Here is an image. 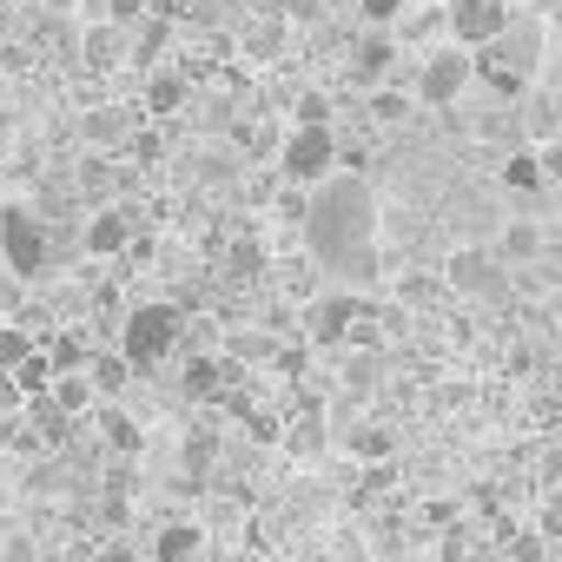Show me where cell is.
Segmentation results:
<instances>
[{
  "label": "cell",
  "mask_w": 562,
  "mask_h": 562,
  "mask_svg": "<svg viewBox=\"0 0 562 562\" xmlns=\"http://www.w3.org/2000/svg\"><path fill=\"white\" fill-rule=\"evenodd\" d=\"M516 106H522V139H529V146L562 133V100H555V93H542V87H536V93H522Z\"/></svg>",
  "instance_id": "obj_14"
},
{
  "label": "cell",
  "mask_w": 562,
  "mask_h": 562,
  "mask_svg": "<svg viewBox=\"0 0 562 562\" xmlns=\"http://www.w3.org/2000/svg\"><path fill=\"white\" fill-rule=\"evenodd\" d=\"M345 443H351L364 463H384V457H391V430H378V424H351V430H345Z\"/></svg>",
  "instance_id": "obj_22"
},
{
  "label": "cell",
  "mask_w": 562,
  "mask_h": 562,
  "mask_svg": "<svg viewBox=\"0 0 562 562\" xmlns=\"http://www.w3.org/2000/svg\"><path fill=\"white\" fill-rule=\"evenodd\" d=\"M529 8H536V14L549 21V14H562V0H529Z\"/></svg>",
  "instance_id": "obj_36"
},
{
  "label": "cell",
  "mask_w": 562,
  "mask_h": 562,
  "mask_svg": "<svg viewBox=\"0 0 562 562\" xmlns=\"http://www.w3.org/2000/svg\"><path fill=\"white\" fill-rule=\"evenodd\" d=\"M80 60H87L93 74L120 67V60H126V27H120V21H100V27H87V34H80Z\"/></svg>",
  "instance_id": "obj_13"
},
{
  "label": "cell",
  "mask_w": 562,
  "mask_h": 562,
  "mask_svg": "<svg viewBox=\"0 0 562 562\" xmlns=\"http://www.w3.org/2000/svg\"><path fill=\"white\" fill-rule=\"evenodd\" d=\"M87 378H93L100 397H120L126 378H133V358H126V351H87Z\"/></svg>",
  "instance_id": "obj_15"
},
{
  "label": "cell",
  "mask_w": 562,
  "mask_h": 562,
  "mask_svg": "<svg viewBox=\"0 0 562 562\" xmlns=\"http://www.w3.org/2000/svg\"><path fill=\"white\" fill-rule=\"evenodd\" d=\"M225 345H232V358H238V364H258V358L271 351V338H265V331H232Z\"/></svg>",
  "instance_id": "obj_26"
},
{
  "label": "cell",
  "mask_w": 562,
  "mask_h": 562,
  "mask_svg": "<svg viewBox=\"0 0 562 562\" xmlns=\"http://www.w3.org/2000/svg\"><path fill=\"white\" fill-rule=\"evenodd\" d=\"M80 139L87 146H120L126 139V120L113 106H93V113H80Z\"/></svg>",
  "instance_id": "obj_19"
},
{
  "label": "cell",
  "mask_w": 562,
  "mask_h": 562,
  "mask_svg": "<svg viewBox=\"0 0 562 562\" xmlns=\"http://www.w3.org/2000/svg\"><path fill=\"white\" fill-rule=\"evenodd\" d=\"M126 238H133L126 212H100V218L87 225V251H93V258H113V251H126Z\"/></svg>",
  "instance_id": "obj_18"
},
{
  "label": "cell",
  "mask_w": 562,
  "mask_h": 562,
  "mask_svg": "<svg viewBox=\"0 0 562 562\" xmlns=\"http://www.w3.org/2000/svg\"><path fill=\"white\" fill-rule=\"evenodd\" d=\"M179 331H186V318H179V305H166V299H153V305H139V312H126V331H120V351H126L133 364H166V351H179Z\"/></svg>",
  "instance_id": "obj_3"
},
{
  "label": "cell",
  "mask_w": 562,
  "mask_h": 562,
  "mask_svg": "<svg viewBox=\"0 0 562 562\" xmlns=\"http://www.w3.org/2000/svg\"><path fill=\"white\" fill-rule=\"evenodd\" d=\"M358 14H364L371 27H391V21L404 14V0H358Z\"/></svg>",
  "instance_id": "obj_28"
},
{
  "label": "cell",
  "mask_w": 562,
  "mask_h": 562,
  "mask_svg": "<svg viewBox=\"0 0 562 562\" xmlns=\"http://www.w3.org/2000/svg\"><path fill=\"white\" fill-rule=\"evenodd\" d=\"M470 80H476V47L443 41V47H430L424 67H417V100H424V106H457V100L470 93Z\"/></svg>",
  "instance_id": "obj_2"
},
{
  "label": "cell",
  "mask_w": 562,
  "mask_h": 562,
  "mask_svg": "<svg viewBox=\"0 0 562 562\" xmlns=\"http://www.w3.org/2000/svg\"><path fill=\"white\" fill-rule=\"evenodd\" d=\"M542 245H549V238H542V225H536V218H509V225H503V232L490 238V251H496V258H503L509 271L536 265V258H542Z\"/></svg>",
  "instance_id": "obj_10"
},
{
  "label": "cell",
  "mask_w": 562,
  "mask_h": 562,
  "mask_svg": "<svg viewBox=\"0 0 562 562\" xmlns=\"http://www.w3.org/2000/svg\"><path fill=\"white\" fill-rule=\"evenodd\" d=\"M179 100H186V87H179L172 74H159V67H153V87H146V106H153V113H172Z\"/></svg>",
  "instance_id": "obj_25"
},
{
  "label": "cell",
  "mask_w": 562,
  "mask_h": 562,
  "mask_svg": "<svg viewBox=\"0 0 562 562\" xmlns=\"http://www.w3.org/2000/svg\"><path fill=\"white\" fill-rule=\"evenodd\" d=\"M384 371H391L384 345H378V351H351V345H338V384H345V391H358V397H378Z\"/></svg>",
  "instance_id": "obj_11"
},
{
  "label": "cell",
  "mask_w": 562,
  "mask_h": 562,
  "mask_svg": "<svg viewBox=\"0 0 562 562\" xmlns=\"http://www.w3.org/2000/svg\"><path fill=\"white\" fill-rule=\"evenodd\" d=\"M34 351V338H27V325H0V371H14L21 358Z\"/></svg>",
  "instance_id": "obj_24"
},
{
  "label": "cell",
  "mask_w": 562,
  "mask_h": 562,
  "mask_svg": "<svg viewBox=\"0 0 562 562\" xmlns=\"http://www.w3.org/2000/svg\"><path fill=\"white\" fill-rule=\"evenodd\" d=\"M278 166H285V179H299V186H318V179L338 166L331 126H292V139H285V153H278Z\"/></svg>",
  "instance_id": "obj_8"
},
{
  "label": "cell",
  "mask_w": 562,
  "mask_h": 562,
  "mask_svg": "<svg viewBox=\"0 0 562 562\" xmlns=\"http://www.w3.org/2000/svg\"><path fill=\"white\" fill-rule=\"evenodd\" d=\"M443 285L457 299H503L509 292V265L490 251V245H457L443 258Z\"/></svg>",
  "instance_id": "obj_4"
},
{
  "label": "cell",
  "mask_w": 562,
  "mask_h": 562,
  "mask_svg": "<svg viewBox=\"0 0 562 562\" xmlns=\"http://www.w3.org/2000/svg\"><path fill=\"white\" fill-rule=\"evenodd\" d=\"M205 549V529H192V522H172V529H159V542H153V555H199Z\"/></svg>",
  "instance_id": "obj_21"
},
{
  "label": "cell",
  "mask_w": 562,
  "mask_h": 562,
  "mask_svg": "<svg viewBox=\"0 0 562 562\" xmlns=\"http://www.w3.org/2000/svg\"><path fill=\"white\" fill-rule=\"evenodd\" d=\"M0 251H8V265H14L21 278H47L54 251H47L41 212H27V205H8V212H0Z\"/></svg>",
  "instance_id": "obj_5"
},
{
  "label": "cell",
  "mask_w": 562,
  "mask_h": 562,
  "mask_svg": "<svg viewBox=\"0 0 562 562\" xmlns=\"http://www.w3.org/2000/svg\"><path fill=\"white\" fill-rule=\"evenodd\" d=\"M305 245H312V265L325 271H345V278H371L378 271V192L358 179V172H325L312 205H305Z\"/></svg>",
  "instance_id": "obj_1"
},
{
  "label": "cell",
  "mask_w": 562,
  "mask_h": 562,
  "mask_svg": "<svg viewBox=\"0 0 562 562\" xmlns=\"http://www.w3.org/2000/svg\"><path fill=\"white\" fill-rule=\"evenodd\" d=\"M542 483H562V450H549V457H542Z\"/></svg>",
  "instance_id": "obj_34"
},
{
  "label": "cell",
  "mask_w": 562,
  "mask_h": 562,
  "mask_svg": "<svg viewBox=\"0 0 562 562\" xmlns=\"http://www.w3.org/2000/svg\"><path fill=\"white\" fill-rule=\"evenodd\" d=\"M299 126H331V100L325 93H305L299 100Z\"/></svg>",
  "instance_id": "obj_29"
},
{
  "label": "cell",
  "mask_w": 562,
  "mask_h": 562,
  "mask_svg": "<svg viewBox=\"0 0 562 562\" xmlns=\"http://www.w3.org/2000/svg\"><path fill=\"white\" fill-rule=\"evenodd\" d=\"M503 21H509V0H450V8H443V27L463 47H490Z\"/></svg>",
  "instance_id": "obj_9"
},
{
  "label": "cell",
  "mask_w": 562,
  "mask_h": 562,
  "mask_svg": "<svg viewBox=\"0 0 562 562\" xmlns=\"http://www.w3.org/2000/svg\"><path fill=\"white\" fill-rule=\"evenodd\" d=\"M476 54L496 60V67H509V74H529V80H536V67H542V14H536V8H529L522 21L509 14V21L496 27V41L476 47Z\"/></svg>",
  "instance_id": "obj_6"
},
{
  "label": "cell",
  "mask_w": 562,
  "mask_h": 562,
  "mask_svg": "<svg viewBox=\"0 0 562 562\" xmlns=\"http://www.w3.org/2000/svg\"><path fill=\"white\" fill-rule=\"evenodd\" d=\"M411 113V100H397V93H378V120H404Z\"/></svg>",
  "instance_id": "obj_31"
},
{
  "label": "cell",
  "mask_w": 562,
  "mask_h": 562,
  "mask_svg": "<svg viewBox=\"0 0 562 562\" xmlns=\"http://www.w3.org/2000/svg\"><path fill=\"white\" fill-rule=\"evenodd\" d=\"M27 483H34V490H60V470H54V463H34Z\"/></svg>",
  "instance_id": "obj_32"
},
{
  "label": "cell",
  "mask_w": 562,
  "mask_h": 562,
  "mask_svg": "<svg viewBox=\"0 0 562 562\" xmlns=\"http://www.w3.org/2000/svg\"><path fill=\"white\" fill-rule=\"evenodd\" d=\"M384 67H391V34H364V41H358V74L378 80Z\"/></svg>",
  "instance_id": "obj_23"
},
{
  "label": "cell",
  "mask_w": 562,
  "mask_h": 562,
  "mask_svg": "<svg viewBox=\"0 0 562 562\" xmlns=\"http://www.w3.org/2000/svg\"><path fill=\"white\" fill-rule=\"evenodd\" d=\"M47 404L74 424V417H87L93 404H100V391H93V378H87V364L80 371H54V384H47Z\"/></svg>",
  "instance_id": "obj_12"
},
{
  "label": "cell",
  "mask_w": 562,
  "mask_h": 562,
  "mask_svg": "<svg viewBox=\"0 0 562 562\" xmlns=\"http://www.w3.org/2000/svg\"><path fill=\"white\" fill-rule=\"evenodd\" d=\"M278 54H285V21L245 27V41H238V60H245V67H265V60H278Z\"/></svg>",
  "instance_id": "obj_16"
},
{
  "label": "cell",
  "mask_w": 562,
  "mask_h": 562,
  "mask_svg": "<svg viewBox=\"0 0 562 562\" xmlns=\"http://www.w3.org/2000/svg\"><path fill=\"white\" fill-rule=\"evenodd\" d=\"M536 166H542V179L562 186V133H555V139H536Z\"/></svg>",
  "instance_id": "obj_27"
},
{
  "label": "cell",
  "mask_w": 562,
  "mask_h": 562,
  "mask_svg": "<svg viewBox=\"0 0 562 562\" xmlns=\"http://www.w3.org/2000/svg\"><path fill=\"white\" fill-rule=\"evenodd\" d=\"M186 384H192V391H212V384H218V364H205V358H199V364L186 371Z\"/></svg>",
  "instance_id": "obj_30"
},
{
  "label": "cell",
  "mask_w": 562,
  "mask_h": 562,
  "mask_svg": "<svg viewBox=\"0 0 562 562\" xmlns=\"http://www.w3.org/2000/svg\"><path fill=\"white\" fill-rule=\"evenodd\" d=\"M153 8H159V14H186V8H192V0H153Z\"/></svg>",
  "instance_id": "obj_35"
},
{
  "label": "cell",
  "mask_w": 562,
  "mask_h": 562,
  "mask_svg": "<svg viewBox=\"0 0 562 562\" xmlns=\"http://www.w3.org/2000/svg\"><path fill=\"white\" fill-rule=\"evenodd\" d=\"M358 318H364V299L358 292H318V299H305V345L338 351Z\"/></svg>",
  "instance_id": "obj_7"
},
{
  "label": "cell",
  "mask_w": 562,
  "mask_h": 562,
  "mask_svg": "<svg viewBox=\"0 0 562 562\" xmlns=\"http://www.w3.org/2000/svg\"><path fill=\"white\" fill-rule=\"evenodd\" d=\"M139 8H146V0H106V14L126 27V21H139Z\"/></svg>",
  "instance_id": "obj_33"
},
{
  "label": "cell",
  "mask_w": 562,
  "mask_h": 562,
  "mask_svg": "<svg viewBox=\"0 0 562 562\" xmlns=\"http://www.w3.org/2000/svg\"><path fill=\"white\" fill-rule=\"evenodd\" d=\"M172 47V14H159V21H146L139 27V41H126V60L133 67H159V54Z\"/></svg>",
  "instance_id": "obj_17"
},
{
  "label": "cell",
  "mask_w": 562,
  "mask_h": 562,
  "mask_svg": "<svg viewBox=\"0 0 562 562\" xmlns=\"http://www.w3.org/2000/svg\"><path fill=\"white\" fill-rule=\"evenodd\" d=\"M503 186H509V192H542V186H549L542 166H536V146H522V153L503 166Z\"/></svg>",
  "instance_id": "obj_20"
}]
</instances>
